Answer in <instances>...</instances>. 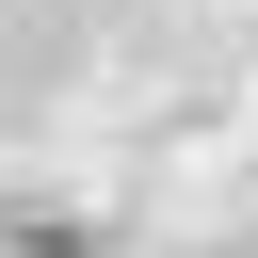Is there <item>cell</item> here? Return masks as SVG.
<instances>
[]
</instances>
